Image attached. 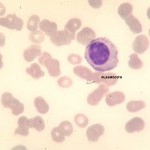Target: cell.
Listing matches in <instances>:
<instances>
[{
	"label": "cell",
	"mask_w": 150,
	"mask_h": 150,
	"mask_svg": "<svg viewBox=\"0 0 150 150\" xmlns=\"http://www.w3.org/2000/svg\"><path fill=\"white\" fill-rule=\"evenodd\" d=\"M86 61L97 72H106L118 65V51L114 43L105 37L95 38L86 46Z\"/></svg>",
	"instance_id": "cell-1"
},
{
	"label": "cell",
	"mask_w": 150,
	"mask_h": 150,
	"mask_svg": "<svg viewBox=\"0 0 150 150\" xmlns=\"http://www.w3.org/2000/svg\"><path fill=\"white\" fill-rule=\"evenodd\" d=\"M120 79H121V76H118V75H116L114 73L104 74L101 73V72H96V73H93L92 72L88 82H93V83H98V84L100 83V84H105L107 86H112L117 83Z\"/></svg>",
	"instance_id": "cell-2"
},
{
	"label": "cell",
	"mask_w": 150,
	"mask_h": 150,
	"mask_svg": "<svg viewBox=\"0 0 150 150\" xmlns=\"http://www.w3.org/2000/svg\"><path fill=\"white\" fill-rule=\"evenodd\" d=\"M75 38V33H70L66 30L57 31L54 35L50 37V41L55 46H63L68 45L71 43V41Z\"/></svg>",
	"instance_id": "cell-3"
},
{
	"label": "cell",
	"mask_w": 150,
	"mask_h": 150,
	"mask_svg": "<svg viewBox=\"0 0 150 150\" xmlns=\"http://www.w3.org/2000/svg\"><path fill=\"white\" fill-rule=\"evenodd\" d=\"M0 25L2 27L20 31L23 27V20L17 17L15 14H9L5 17L0 18Z\"/></svg>",
	"instance_id": "cell-4"
},
{
	"label": "cell",
	"mask_w": 150,
	"mask_h": 150,
	"mask_svg": "<svg viewBox=\"0 0 150 150\" xmlns=\"http://www.w3.org/2000/svg\"><path fill=\"white\" fill-rule=\"evenodd\" d=\"M108 91H109V86L105 85V84H100L92 93L88 95L87 102H88L89 105H97L101 101V99L108 93Z\"/></svg>",
	"instance_id": "cell-5"
},
{
	"label": "cell",
	"mask_w": 150,
	"mask_h": 150,
	"mask_svg": "<svg viewBox=\"0 0 150 150\" xmlns=\"http://www.w3.org/2000/svg\"><path fill=\"white\" fill-rule=\"evenodd\" d=\"M96 34L94 32L93 29L90 27H83L82 30L79 31L76 35V40L78 43H80L82 45L89 44L92 40L95 39Z\"/></svg>",
	"instance_id": "cell-6"
},
{
	"label": "cell",
	"mask_w": 150,
	"mask_h": 150,
	"mask_svg": "<svg viewBox=\"0 0 150 150\" xmlns=\"http://www.w3.org/2000/svg\"><path fill=\"white\" fill-rule=\"evenodd\" d=\"M149 39L146 35H138L133 41L132 48L136 54H142L149 48Z\"/></svg>",
	"instance_id": "cell-7"
},
{
	"label": "cell",
	"mask_w": 150,
	"mask_h": 150,
	"mask_svg": "<svg viewBox=\"0 0 150 150\" xmlns=\"http://www.w3.org/2000/svg\"><path fill=\"white\" fill-rule=\"evenodd\" d=\"M104 131V126L101 124H93L91 125L90 127L87 129L86 131V137L88 138L89 141H92V142H96L98 141L99 137L101 135H103Z\"/></svg>",
	"instance_id": "cell-8"
},
{
	"label": "cell",
	"mask_w": 150,
	"mask_h": 150,
	"mask_svg": "<svg viewBox=\"0 0 150 150\" xmlns=\"http://www.w3.org/2000/svg\"><path fill=\"white\" fill-rule=\"evenodd\" d=\"M125 100V94L122 91H113L106 94L105 102L109 106H115L121 104Z\"/></svg>",
	"instance_id": "cell-9"
},
{
	"label": "cell",
	"mask_w": 150,
	"mask_h": 150,
	"mask_svg": "<svg viewBox=\"0 0 150 150\" xmlns=\"http://www.w3.org/2000/svg\"><path fill=\"white\" fill-rule=\"evenodd\" d=\"M41 54H42V48H41L40 45L33 44L24 50L23 57L27 62H31V61H33L36 57L40 56Z\"/></svg>",
	"instance_id": "cell-10"
},
{
	"label": "cell",
	"mask_w": 150,
	"mask_h": 150,
	"mask_svg": "<svg viewBox=\"0 0 150 150\" xmlns=\"http://www.w3.org/2000/svg\"><path fill=\"white\" fill-rule=\"evenodd\" d=\"M144 121L142 118L140 117H134L131 120H129L126 125H125V130L128 133H132V132H139L142 131L144 128Z\"/></svg>",
	"instance_id": "cell-11"
},
{
	"label": "cell",
	"mask_w": 150,
	"mask_h": 150,
	"mask_svg": "<svg viewBox=\"0 0 150 150\" xmlns=\"http://www.w3.org/2000/svg\"><path fill=\"white\" fill-rule=\"evenodd\" d=\"M39 28L43 33L51 37L57 32V24L52 21H49L47 19H43L39 23Z\"/></svg>",
	"instance_id": "cell-12"
},
{
	"label": "cell",
	"mask_w": 150,
	"mask_h": 150,
	"mask_svg": "<svg viewBox=\"0 0 150 150\" xmlns=\"http://www.w3.org/2000/svg\"><path fill=\"white\" fill-rule=\"evenodd\" d=\"M45 67L48 70V73L52 77H57L61 74V69H60V63L57 59H53L49 58L46 62H45Z\"/></svg>",
	"instance_id": "cell-13"
},
{
	"label": "cell",
	"mask_w": 150,
	"mask_h": 150,
	"mask_svg": "<svg viewBox=\"0 0 150 150\" xmlns=\"http://www.w3.org/2000/svg\"><path fill=\"white\" fill-rule=\"evenodd\" d=\"M29 119L25 116H21L18 119V127L15 129L14 134L15 135H22V136H28L29 135Z\"/></svg>",
	"instance_id": "cell-14"
},
{
	"label": "cell",
	"mask_w": 150,
	"mask_h": 150,
	"mask_svg": "<svg viewBox=\"0 0 150 150\" xmlns=\"http://www.w3.org/2000/svg\"><path fill=\"white\" fill-rule=\"evenodd\" d=\"M124 21H125V23H126V25L129 27L130 30H131L132 33H134V34H139V33L142 32L141 23L139 22V20L135 17V16L130 15L129 17H127Z\"/></svg>",
	"instance_id": "cell-15"
},
{
	"label": "cell",
	"mask_w": 150,
	"mask_h": 150,
	"mask_svg": "<svg viewBox=\"0 0 150 150\" xmlns=\"http://www.w3.org/2000/svg\"><path fill=\"white\" fill-rule=\"evenodd\" d=\"M26 72H27L31 77H33V78H35V79H39L41 77L44 76V74H45L44 71L41 69L40 65L38 63H32L29 68L26 69Z\"/></svg>",
	"instance_id": "cell-16"
},
{
	"label": "cell",
	"mask_w": 150,
	"mask_h": 150,
	"mask_svg": "<svg viewBox=\"0 0 150 150\" xmlns=\"http://www.w3.org/2000/svg\"><path fill=\"white\" fill-rule=\"evenodd\" d=\"M132 10H133V6L131 5V3H128V2H125V3H122L121 5L118 7V14L122 19H126L127 17H129L130 15H132Z\"/></svg>",
	"instance_id": "cell-17"
},
{
	"label": "cell",
	"mask_w": 150,
	"mask_h": 150,
	"mask_svg": "<svg viewBox=\"0 0 150 150\" xmlns=\"http://www.w3.org/2000/svg\"><path fill=\"white\" fill-rule=\"evenodd\" d=\"M34 106L40 114H45V113H47L48 110H49V105H48L46 101L44 100V98L40 97V96H38V97H36L34 99Z\"/></svg>",
	"instance_id": "cell-18"
},
{
	"label": "cell",
	"mask_w": 150,
	"mask_h": 150,
	"mask_svg": "<svg viewBox=\"0 0 150 150\" xmlns=\"http://www.w3.org/2000/svg\"><path fill=\"white\" fill-rule=\"evenodd\" d=\"M29 126L30 128H34L36 131H42L45 128V123L41 116H35L29 119Z\"/></svg>",
	"instance_id": "cell-19"
},
{
	"label": "cell",
	"mask_w": 150,
	"mask_h": 150,
	"mask_svg": "<svg viewBox=\"0 0 150 150\" xmlns=\"http://www.w3.org/2000/svg\"><path fill=\"white\" fill-rule=\"evenodd\" d=\"M73 72L78 77H80L82 79H85L87 81H89V79H90V77H91V74H92L90 69H88L87 67H84V66L74 67Z\"/></svg>",
	"instance_id": "cell-20"
},
{
	"label": "cell",
	"mask_w": 150,
	"mask_h": 150,
	"mask_svg": "<svg viewBox=\"0 0 150 150\" xmlns=\"http://www.w3.org/2000/svg\"><path fill=\"white\" fill-rule=\"evenodd\" d=\"M146 106L144 101H141V100H132V101H129L126 105V108L129 112H137V111L143 109Z\"/></svg>",
	"instance_id": "cell-21"
},
{
	"label": "cell",
	"mask_w": 150,
	"mask_h": 150,
	"mask_svg": "<svg viewBox=\"0 0 150 150\" xmlns=\"http://www.w3.org/2000/svg\"><path fill=\"white\" fill-rule=\"evenodd\" d=\"M81 27V20L78 18H72L70 19L68 22L65 25L64 30L68 31L70 33H75V31H77L79 28Z\"/></svg>",
	"instance_id": "cell-22"
},
{
	"label": "cell",
	"mask_w": 150,
	"mask_h": 150,
	"mask_svg": "<svg viewBox=\"0 0 150 150\" xmlns=\"http://www.w3.org/2000/svg\"><path fill=\"white\" fill-rule=\"evenodd\" d=\"M128 66L131 69H140L143 66V62H142V60L138 57V55H137L136 53H133L129 57Z\"/></svg>",
	"instance_id": "cell-23"
},
{
	"label": "cell",
	"mask_w": 150,
	"mask_h": 150,
	"mask_svg": "<svg viewBox=\"0 0 150 150\" xmlns=\"http://www.w3.org/2000/svg\"><path fill=\"white\" fill-rule=\"evenodd\" d=\"M9 108L11 109V112L13 115H19L21 113H23L24 111V105L16 98H14V100L12 101Z\"/></svg>",
	"instance_id": "cell-24"
},
{
	"label": "cell",
	"mask_w": 150,
	"mask_h": 150,
	"mask_svg": "<svg viewBox=\"0 0 150 150\" xmlns=\"http://www.w3.org/2000/svg\"><path fill=\"white\" fill-rule=\"evenodd\" d=\"M41 22L38 15H32L27 21V29L31 32L37 31V28H39V23Z\"/></svg>",
	"instance_id": "cell-25"
},
{
	"label": "cell",
	"mask_w": 150,
	"mask_h": 150,
	"mask_svg": "<svg viewBox=\"0 0 150 150\" xmlns=\"http://www.w3.org/2000/svg\"><path fill=\"white\" fill-rule=\"evenodd\" d=\"M51 138L53 139L54 142H57V143H61L65 140V135L63 134V132L61 131V129L58 127H54L51 131Z\"/></svg>",
	"instance_id": "cell-26"
},
{
	"label": "cell",
	"mask_w": 150,
	"mask_h": 150,
	"mask_svg": "<svg viewBox=\"0 0 150 150\" xmlns=\"http://www.w3.org/2000/svg\"><path fill=\"white\" fill-rule=\"evenodd\" d=\"M29 40L32 43H42L44 41V34L42 31H34L29 34Z\"/></svg>",
	"instance_id": "cell-27"
},
{
	"label": "cell",
	"mask_w": 150,
	"mask_h": 150,
	"mask_svg": "<svg viewBox=\"0 0 150 150\" xmlns=\"http://www.w3.org/2000/svg\"><path fill=\"white\" fill-rule=\"evenodd\" d=\"M59 128L63 132L65 136H70L73 133V126L69 121H63L59 124Z\"/></svg>",
	"instance_id": "cell-28"
},
{
	"label": "cell",
	"mask_w": 150,
	"mask_h": 150,
	"mask_svg": "<svg viewBox=\"0 0 150 150\" xmlns=\"http://www.w3.org/2000/svg\"><path fill=\"white\" fill-rule=\"evenodd\" d=\"M74 121L78 127L84 128L88 124V118L84 114H77V115H75V117H74Z\"/></svg>",
	"instance_id": "cell-29"
},
{
	"label": "cell",
	"mask_w": 150,
	"mask_h": 150,
	"mask_svg": "<svg viewBox=\"0 0 150 150\" xmlns=\"http://www.w3.org/2000/svg\"><path fill=\"white\" fill-rule=\"evenodd\" d=\"M14 100V97L11 93L9 92H5L2 94V97H1V103L3 105V107L5 108H9L10 107V104L12 103V101Z\"/></svg>",
	"instance_id": "cell-30"
},
{
	"label": "cell",
	"mask_w": 150,
	"mask_h": 150,
	"mask_svg": "<svg viewBox=\"0 0 150 150\" xmlns=\"http://www.w3.org/2000/svg\"><path fill=\"white\" fill-rule=\"evenodd\" d=\"M57 83H58V85L60 87H62V88H68V87L72 85V80H71V78H69V77L63 76V77H61V78L58 79Z\"/></svg>",
	"instance_id": "cell-31"
},
{
	"label": "cell",
	"mask_w": 150,
	"mask_h": 150,
	"mask_svg": "<svg viewBox=\"0 0 150 150\" xmlns=\"http://www.w3.org/2000/svg\"><path fill=\"white\" fill-rule=\"evenodd\" d=\"M67 60H68L69 63H71L73 65H77V64L81 63L82 57L78 54H70L68 58H67Z\"/></svg>",
	"instance_id": "cell-32"
},
{
	"label": "cell",
	"mask_w": 150,
	"mask_h": 150,
	"mask_svg": "<svg viewBox=\"0 0 150 150\" xmlns=\"http://www.w3.org/2000/svg\"><path fill=\"white\" fill-rule=\"evenodd\" d=\"M49 58H52L51 55L48 52H43V54H41L39 56V64L42 65V66H45V62L47 61Z\"/></svg>",
	"instance_id": "cell-33"
},
{
	"label": "cell",
	"mask_w": 150,
	"mask_h": 150,
	"mask_svg": "<svg viewBox=\"0 0 150 150\" xmlns=\"http://www.w3.org/2000/svg\"><path fill=\"white\" fill-rule=\"evenodd\" d=\"M89 5L92 6L93 8H100L102 6V3L103 2L101 0H89L88 1Z\"/></svg>",
	"instance_id": "cell-34"
},
{
	"label": "cell",
	"mask_w": 150,
	"mask_h": 150,
	"mask_svg": "<svg viewBox=\"0 0 150 150\" xmlns=\"http://www.w3.org/2000/svg\"><path fill=\"white\" fill-rule=\"evenodd\" d=\"M0 35H1V43H0V46L1 47H3L4 46V44H5V43H4V34L3 33H0Z\"/></svg>",
	"instance_id": "cell-35"
},
{
	"label": "cell",
	"mask_w": 150,
	"mask_h": 150,
	"mask_svg": "<svg viewBox=\"0 0 150 150\" xmlns=\"http://www.w3.org/2000/svg\"><path fill=\"white\" fill-rule=\"evenodd\" d=\"M0 5H1V12H0V14H1V17H3V14L5 13V7L3 6L2 3H0Z\"/></svg>",
	"instance_id": "cell-36"
}]
</instances>
